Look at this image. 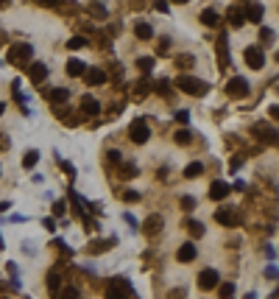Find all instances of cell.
<instances>
[{
    "mask_svg": "<svg viewBox=\"0 0 279 299\" xmlns=\"http://www.w3.org/2000/svg\"><path fill=\"white\" fill-rule=\"evenodd\" d=\"M31 59H33V48L28 42H17L9 48V62L14 67H28Z\"/></svg>",
    "mask_w": 279,
    "mask_h": 299,
    "instance_id": "6da1fadb",
    "label": "cell"
},
{
    "mask_svg": "<svg viewBox=\"0 0 279 299\" xmlns=\"http://www.w3.org/2000/svg\"><path fill=\"white\" fill-rule=\"evenodd\" d=\"M176 87L181 89V92H187V95H207V92H210V84L201 81V78H196V76H179Z\"/></svg>",
    "mask_w": 279,
    "mask_h": 299,
    "instance_id": "7a4b0ae2",
    "label": "cell"
},
{
    "mask_svg": "<svg viewBox=\"0 0 279 299\" xmlns=\"http://www.w3.org/2000/svg\"><path fill=\"white\" fill-rule=\"evenodd\" d=\"M131 297V282L126 277H112V282L106 285V299H129Z\"/></svg>",
    "mask_w": 279,
    "mask_h": 299,
    "instance_id": "3957f363",
    "label": "cell"
},
{
    "mask_svg": "<svg viewBox=\"0 0 279 299\" xmlns=\"http://www.w3.org/2000/svg\"><path fill=\"white\" fill-rule=\"evenodd\" d=\"M243 59L251 70H263V67H265V53H263V48H257V45H248V48H246Z\"/></svg>",
    "mask_w": 279,
    "mask_h": 299,
    "instance_id": "277c9868",
    "label": "cell"
},
{
    "mask_svg": "<svg viewBox=\"0 0 279 299\" xmlns=\"http://www.w3.org/2000/svg\"><path fill=\"white\" fill-rule=\"evenodd\" d=\"M215 221L223 224V227H237V224L243 221L240 218V207H221V210L215 212Z\"/></svg>",
    "mask_w": 279,
    "mask_h": 299,
    "instance_id": "5b68a950",
    "label": "cell"
},
{
    "mask_svg": "<svg viewBox=\"0 0 279 299\" xmlns=\"http://www.w3.org/2000/svg\"><path fill=\"white\" fill-rule=\"evenodd\" d=\"M226 95H232V98H246L248 95V81L243 76H234L226 81Z\"/></svg>",
    "mask_w": 279,
    "mask_h": 299,
    "instance_id": "8992f818",
    "label": "cell"
},
{
    "mask_svg": "<svg viewBox=\"0 0 279 299\" xmlns=\"http://www.w3.org/2000/svg\"><path fill=\"white\" fill-rule=\"evenodd\" d=\"M129 137H131L137 145L148 143V137H151V129H148V123H145V121H134L131 126H129Z\"/></svg>",
    "mask_w": 279,
    "mask_h": 299,
    "instance_id": "52a82bcc",
    "label": "cell"
},
{
    "mask_svg": "<svg viewBox=\"0 0 279 299\" xmlns=\"http://www.w3.org/2000/svg\"><path fill=\"white\" fill-rule=\"evenodd\" d=\"M251 132H254V137L260 140V143L277 145V129H274V126H265V123H260V126H254Z\"/></svg>",
    "mask_w": 279,
    "mask_h": 299,
    "instance_id": "ba28073f",
    "label": "cell"
},
{
    "mask_svg": "<svg viewBox=\"0 0 279 299\" xmlns=\"http://www.w3.org/2000/svg\"><path fill=\"white\" fill-rule=\"evenodd\" d=\"M215 285H218V271H215V268H204V271L198 274V288L212 291Z\"/></svg>",
    "mask_w": 279,
    "mask_h": 299,
    "instance_id": "9c48e42d",
    "label": "cell"
},
{
    "mask_svg": "<svg viewBox=\"0 0 279 299\" xmlns=\"http://www.w3.org/2000/svg\"><path fill=\"white\" fill-rule=\"evenodd\" d=\"M28 78H31L33 84H42L45 78H48V65L45 62H31L28 65Z\"/></svg>",
    "mask_w": 279,
    "mask_h": 299,
    "instance_id": "30bf717a",
    "label": "cell"
},
{
    "mask_svg": "<svg viewBox=\"0 0 279 299\" xmlns=\"http://www.w3.org/2000/svg\"><path fill=\"white\" fill-rule=\"evenodd\" d=\"M84 81H87L89 87H100V84H106V73L103 70H98V67H89V70H84Z\"/></svg>",
    "mask_w": 279,
    "mask_h": 299,
    "instance_id": "8fae6325",
    "label": "cell"
},
{
    "mask_svg": "<svg viewBox=\"0 0 279 299\" xmlns=\"http://www.w3.org/2000/svg\"><path fill=\"white\" fill-rule=\"evenodd\" d=\"M162 227H165V221H162V215H151L148 221L143 224V232L148 235V238H154V235L162 232Z\"/></svg>",
    "mask_w": 279,
    "mask_h": 299,
    "instance_id": "7c38bea8",
    "label": "cell"
},
{
    "mask_svg": "<svg viewBox=\"0 0 279 299\" xmlns=\"http://www.w3.org/2000/svg\"><path fill=\"white\" fill-rule=\"evenodd\" d=\"M151 89H154V84H151V78H148V76H143L140 81H137V84H134V101H143L145 95L151 92Z\"/></svg>",
    "mask_w": 279,
    "mask_h": 299,
    "instance_id": "4fadbf2b",
    "label": "cell"
},
{
    "mask_svg": "<svg viewBox=\"0 0 279 299\" xmlns=\"http://www.w3.org/2000/svg\"><path fill=\"white\" fill-rule=\"evenodd\" d=\"M243 17L248 22H260V20H263V3H257V0H254V3H248V6L243 9Z\"/></svg>",
    "mask_w": 279,
    "mask_h": 299,
    "instance_id": "5bb4252c",
    "label": "cell"
},
{
    "mask_svg": "<svg viewBox=\"0 0 279 299\" xmlns=\"http://www.w3.org/2000/svg\"><path fill=\"white\" fill-rule=\"evenodd\" d=\"M229 185H226V182H212V188H210V199L212 201H223L226 199V196H229Z\"/></svg>",
    "mask_w": 279,
    "mask_h": 299,
    "instance_id": "9a60e30c",
    "label": "cell"
},
{
    "mask_svg": "<svg viewBox=\"0 0 279 299\" xmlns=\"http://www.w3.org/2000/svg\"><path fill=\"white\" fill-rule=\"evenodd\" d=\"M226 20H229V25H234V28H240V25L246 22L243 9H240V6H229V9H226Z\"/></svg>",
    "mask_w": 279,
    "mask_h": 299,
    "instance_id": "2e32d148",
    "label": "cell"
},
{
    "mask_svg": "<svg viewBox=\"0 0 279 299\" xmlns=\"http://www.w3.org/2000/svg\"><path fill=\"white\" fill-rule=\"evenodd\" d=\"M176 257L181 260V263H193V260H196V246L193 244H181L179 246V252H176Z\"/></svg>",
    "mask_w": 279,
    "mask_h": 299,
    "instance_id": "e0dca14e",
    "label": "cell"
},
{
    "mask_svg": "<svg viewBox=\"0 0 279 299\" xmlns=\"http://www.w3.org/2000/svg\"><path fill=\"white\" fill-rule=\"evenodd\" d=\"M67 76H84V70H87V65H84V62H81V59H70V62H67Z\"/></svg>",
    "mask_w": 279,
    "mask_h": 299,
    "instance_id": "ac0fdd59",
    "label": "cell"
},
{
    "mask_svg": "<svg viewBox=\"0 0 279 299\" xmlns=\"http://www.w3.org/2000/svg\"><path fill=\"white\" fill-rule=\"evenodd\" d=\"M201 22H204V25H210V28H215V25L221 22V14H218L215 9H204V11H201Z\"/></svg>",
    "mask_w": 279,
    "mask_h": 299,
    "instance_id": "d6986e66",
    "label": "cell"
},
{
    "mask_svg": "<svg viewBox=\"0 0 279 299\" xmlns=\"http://www.w3.org/2000/svg\"><path fill=\"white\" fill-rule=\"evenodd\" d=\"M137 174H140V171H137L134 162H123V165H117V176L120 179H134Z\"/></svg>",
    "mask_w": 279,
    "mask_h": 299,
    "instance_id": "ffe728a7",
    "label": "cell"
},
{
    "mask_svg": "<svg viewBox=\"0 0 279 299\" xmlns=\"http://www.w3.org/2000/svg\"><path fill=\"white\" fill-rule=\"evenodd\" d=\"M81 112H84V115H98V112H100V104L95 98H89V95H87V98L81 101Z\"/></svg>",
    "mask_w": 279,
    "mask_h": 299,
    "instance_id": "44dd1931",
    "label": "cell"
},
{
    "mask_svg": "<svg viewBox=\"0 0 279 299\" xmlns=\"http://www.w3.org/2000/svg\"><path fill=\"white\" fill-rule=\"evenodd\" d=\"M134 34H137V39H151V36H154V28H151L148 22H137V25H134Z\"/></svg>",
    "mask_w": 279,
    "mask_h": 299,
    "instance_id": "7402d4cb",
    "label": "cell"
},
{
    "mask_svg": "<svg viewBox=\"0 0 279 299\" xmlns=\"http://www.w3.org/2000/svg\"><path fill=\"white\" fill-rule=\"evenodd\" d=\"M48 98L53 101V104H65V101L70 98V92H67L65 87H56V89H50V92H48Z\"/></svg>",
    "mask_w": 279,
    "mask_h": 299,
    "instance_id": "603a6c76",
    "label": "cell"
},
{
    "mask_svg": "<svg viewBox=\"0 0 279 299\" xmlns=\"http://www.w3.org/2000/svg\"><path fill=\"white\" fill-rule=\"evenodd\" d=\"M218 62H221V67L229 65V53H226V34L218 39Z\"/></svg>",
    "mask_w": 279,
    "mask_h": 299,
    "instance_id": "cb8c5ba5",
    "label": "cell"
},
{
    "mask_svg": "<svg viewBox=\"0 0 279 299\" xmlns=\"http://www.w3.org/2000/svg\"><path fill=\"white\" fill-rule=\"evenodd\" d=\"M201 174H204V165H201V162H190V165L184 168V176L187 179H196V176H201Z\"/></svg>",
    "mask_w": 279,
    "mask_h": 299,
    "instance_id": "d4e9b609",
    "label": "cell"
},
{
    "mask_svg": "<svg viewBox=\"0 0 279 299\" xmlns=\"http://www.w3.org/2000/svg\"><path fill=\"white\" fill-rule=\"evenodd\" d=\"M137 67L148 76V73H151V67H154V56H140V59H137Z\"/></svg>",
    "mask_w": 279,
    "mask_h": 299,
    "instance_id": "484cf974",
    "label": "cell"
},
{
    "mask_svg": "<svg viewBox=\"0 0 279 299\" xmlns=\"http://www.w3.org/2000/svg\"><path fill=\"white\" fill-rule=\"evenodd\" d=\"M187 229H190V235H193V238H201V235L207 232L201 221H187Z\"/></svg>",
    "mask_w": 279,
    "mask_h": 299,
    "instance_id": "4316f807",
    "label": "cell"
},
{
    "mask_svg": "<svg viewBox=\"0 0 279 299\" xmlns=\"http://www.w3.org/2000/svg\"><path fill=\"white\" fill-rule=\"evenodd\" d=\"M215 288H218L221 299H229V297L234 294V285H232V282H223V285H215Z\"/></svg>",
    "mask_w": 279,
    "mask_h": 299,
    "instance_id": "83f0119b",
    "label": "cell"
},
{
    "mask_svg": "<svg viewBox=\"0 0 279 299\" xmlns=\"http://www.w3.org/2000/svg\"><path fill=\"white\" fill-rule=\"evenodd\" d=\"M173 140H176L179 145H190V140H193V137H190L187 129H181V132H176V137H173Z\"/></svg>",
    "mask_w": 279,
    "mask_h": 299,
    "instance_id": "f1b7e54d",
    "label": "cell"
},
{
    "mask_svg": "<svg viewBox=\"0 0 279 299\" xmlns=\"http://www.w3.org/2000/svg\"><path fill=\"white\" fill-rule=\"evenodd\" d=\"M56 299H78L76 288H65V291H56Z\"/></svg>",
    "mask_w": 279,
    "mask_h": 299,
    "instance_id": "f546056e",
    "label": "cell"
},
{
    "mask_svg": "<svg viewBox=\"0 0 279 299\" xmlns=\"http://www.w3.org/2000/svg\"><path fill=\"white\" fill-rule=\"evenodd\" d=\"M36 159H39V151H28V154H25V159H22V165H25V168H33V165H36Z\"/></svg>",
    "mask_w": 279,
    "mask_h": 299,
    "instance_id": "4dcf8cb0",
    "label": "cell"
},
{
    "mask_svg": "<svg viewBox=\"0 0 279 299\" xmlns=\"http://www.w3.org/2000/svg\"><path fill=\"white\" fill-rule=\"evenodd\" d=\"M89 9H92V14H95L98 20H106V9H103V3H92Z\"/></svg>",
    "mask_w": 279,
    "mask_h": 299,
    "instance_id": "1f68e13d",
    "label": "cell"
},
{
    "mask_svg": "<svg viewBox=\"0 0 279 299\" xmlns=\"http://www.w3.org/2000/svg\"><path fill=\"white\" fill-rule=\"evenodd\" d=\"M123 201H126V204H137V201H140V193H137V190H126V193H123Z\"/></svg>",
    "mask_w": 279,
    "mask_h": 299,
    "instance_id": "d6a6232c",
    "label": "cell"
},
{
    "mask_svg": "<svg viewBox=\"0 0 279 299\" xmlns=\"http://www.w3.org/2000/svg\"><path fill=\"white\" fill-rule=\"evenodd\" d=\"M109 246H115V238H112V241H100V244H92V246H89V252H103V249H109Z\"/></svg>",
    "mask_w": 279,
    "mask_h": 299,
    "instance_id": "836d02e7",
    "label": "cell"
},
{
    "mask_svg": "<svg viewBox=\"0 0 279 299\" xmlns=\"http://www.w3.org/2000/svg\"><path fill=\"white\" fill-rule=\"evenodd\" d=\"M84 45H87V39H84V36H73V39L67 42V48H73V51H78V48H84Z\"/></svg>",
    "mask_w": 279,
    "mask_h": 299,
    "instance_id": "e575fe53",
    "label": "cell"
},
{
    "mask_svg": "<svg viewBox=\"0 0 279 299\" xmlns=\"http://www.w3.org/2000/svg\"><path fill=\"white\" fill-rule=\"evenodd\" d=\"M260 39L263 42H274V28H260Z\"/></svg>",
    "mask_w": 279,
    "mask_h": 299,
    "instance_id": "d590c367",
    "label": "cell"
},
{
    "mask_svg": "<svg viewBox=\"0 0 279 299\" xmlns=\"http://www.w3.org/2000/svg\"><path fill=\"white\" fill-rule=\"evenodd\" d=\"M36 3H39V6H45V9H59L65 0H36Z\"/></svg>",
    "mask_w": 279,
    "mask_h": 299,
    "instance_id": "8d00e7d4",
    "label": "cell"
},
{
    "mask_svg": "<svg viewBox=\"0 0 279 299\" xmlns=\"http://www.w3.org/2000/svg\"><path fill=\"white\" fill-rule=\"evenodd\" d=\"M48 285H50V291H59V274H56V271H50V277H48Z\"/></svg>",
    "mask_w": 279,
    "mask_h": 299,
    "instance_id": "74e56055",
    "label": "cell"
},
{
    "mask_svg": "<svg viewBox=\"0 0 279 299\" xmlns=\"http://www.w3.org/2000/svg\"><path fill=\"white\" fill-rule=\"evenodd\" d=\"M193 62H196L193 56H179V59H176V65H179V67H193Z\"/></svg>",
    "mask_w": 279,
    "mask_h": 299,
    "instance_id": "f35d334b",
    "label": "cell"
},
{
    "mask_svg": "<svg viewBox=\"0 0 279 299\" xmlns=\"http://www.w3.org/2000/svg\"><path fill=\"white\" fill-rule=\"evenodd\" d=\"M154 89L156 92H162V95H167V92H170V84H167V81H156Z\"/></svg>",
    "mask_w": 279,
    "mask_h": 299,
    "instance_id": "ab89813d",
    "label": "cell"
},
{
    "mask_svg": "<svg viewBox=\"0 0 279 299\" xmlns=\"http://www.w3.org/2000/svg\"><path fill=\"white\" fill-rule=\"evenodd\" d=\"M154 9L162 11V14H167V11H170V9H167V0H154Z\"/></svg>",
    "mask_w": 279,
    "mask_h": 299,
    "instance_id": "60d3db41",
    "label": "cell"
},
{
    "mask_svg": "<svg viewBox=\"0 0 279 299\" xmlns=\"http://www.w3.org/2000/svg\"><path fill=\"white\" fill-rule=\"evenodd\" d=\"M181 207H184V210H193V207H196V199L184 196V199H181Z\"/></svg>",
    "mask_w": 279,
    "mask_h": 299,
    "instance_id": "b9f144b4",
    "label": "cell"
},
{
    "mask_svg": "<svg viewBox=\"0 0 279 299\" xmlns=\"http://www.w3.org/2000/svg\"><path fill=\"white\" fill-rule=\"evenodd\" d=\"M187 118H190V112H187V109L176 112V121H179V123H187Z\"/></svg>",
    "mask_w": 279,
    "mask_h": 299,
    "instance_id": "7bdbcfd3",
    "label": "cell"
},
{
    "mask_svg": "<svg viewBox=\"0 0 279 299\" xmlns=\"http://www.w3.org/2000/svg\"><path fill=\"white\" fill-rule=\"evenodd\" d=\"M53 212H56V215H65V204H62V201H56V204H53Z\"/></svg>",
    "mask_w": 279,
    "mask_h": 299,
    "instance_id": "ee69618b",
    "label": "cell"
},
{
    "mask_svg": "<svg viewBox=\"0 0 279 299\" xmlns=\"http://www.w3.org/2000/svg\"><path fill=\"white\" fill-rule=\"evenodd\" d=\"M240 165H243V157H234V159H232V171H237Z\"/></svg>",
    "mask_w": 279,
    "mask_h": 299,
    "instance_id": "f6af8a7d",
    "label": "cell"
},
{
    "mask_svg": "<svg viewBox=\"0 0 279 299\" xmlns=\"http://www.w3.org/2000/svg\"><path fill=\"white\" fill-rule=\"evenodd\" d=\"M109 162H120V151H109Z\"/></svg>",
    "mask_w": 279,
    "mask_h": 299,
    "instance_id": "bcb514c9",
    "label": "cell"
},
{
    "mask_svg": "<svg viewBox=\"0 0 279 299\" xmlns=\"http://www.w3.org/2000/svg\"><path fill=\"white\" fill-rule=\"evenodd\" d=\"M181 297H184V291H181V288H179V291H170V299H181Z\"/></svg>",
    "mask_w": 279,
    "mask_h": 299,
    "instance_id": "7dc6e473",
    "label": "cell"
},
{
    "mask_svg": "<svg viewBox=\"0 0 279 299\" xmlns=\"http://www.w3.org/2000/svg\"><path fill=\"white\" fill-rule=\"evenodd\" d=\"M0 45H6V34H0Z\"/></svg>",
    "mask_w": 279,
    "mask_h": 299,
    "instance_id": "c3c4849f",
    "label": "cell"
},
{
    "mask_svg": "<svg viewBox=\"0 0 279 299\" xmlns=\"http://www.w3.org/2000/svg\"><path fill=\"white\" fill-rule=\"evenodd\" d=\"M9 3H11V0H0V6H9Z\"/></svg>",
    "mask_w": 279,
    "mask_h": 299,
    "instance_id": "681fc988",
    "label": "cell"
},
{
    "mask_svg": "<svg viewBox=\"0 0 279 299\" xmlns=\"http://www.w3.org/2000/svg\"><path fill=\"white\" fill-rule=\"evenodd\" d=\"M173 3H187V0H173Z\"/></svg>",
    "mask_w": 279,
    "mask_h": 299,
    "instance_id": "f907efd6",
    "label": "cell"
},
{
    "mask_svg": "<svg viewBox=\"0 0 279 299\" xmlns=\"http://www.w3.org/2000/svg\"><path fill=\"white\" fill-rule=\"evenodd\" d=\"M3 109H6V106H3V104H0V115H3Z\"/></svg>",
    "mask_w": 279,
    "mask_h": 299,
    "instance_id": "816d5d0a",
    "label": "cell"
},
{
    "mask_svg": "<svg viewBox=\"0 0 279 299\" xmlns=\"http://www.w3.org/2000/svg\"><path fill=\"white\" fill-rule=\"evenodd\" d=\"M0 249H3V238H0Z\"/></svg>",
    "mask_w": 279,
    "mask_h": 299,
    "instance_id": "f5cc1de1",
    "label": "cell"
},
{
    "mask_svg": "<svg viewBox=\"0 0 279 299\" xmlns=\"http://www.w3.org/2000/svg\"><path fill=\"white\" fill-rule=\"evenodd\" d=\"M246 299H254V297H246Z\"/></svg>",
    "mask_w": 279,
    "mask_h": 299,
    "instance_id": "db71d44e",
    "label": "cell"
}]
</instances>
